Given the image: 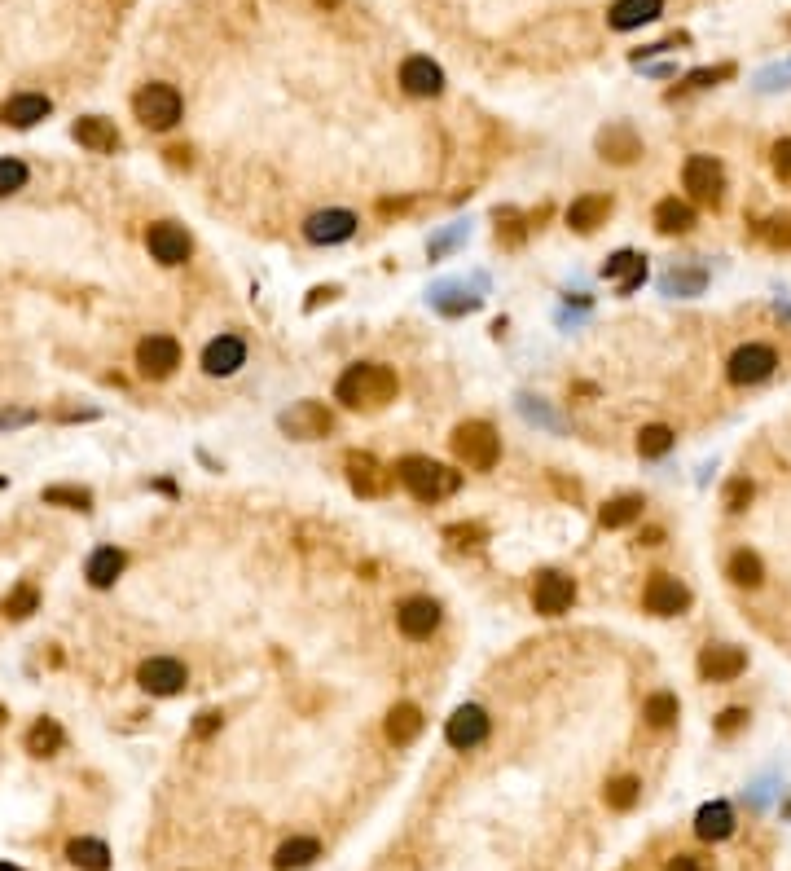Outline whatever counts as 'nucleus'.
Listing matches in <instances>:
<instances>
[{"label":"nucleus","mask_w":791,"mask_h":871,"mask_svg":"<svg viewBox=\"0 0 791 871\" xmlns=\"http://www.w3.org/2000/svg\"><path fill=\"white\" fill-rule=\"evenodd\" d=\"M400 392L396 370L378 366V361H361V366H348L334 383V396H339L348 410H383L392 405Z\"/></svg>","instance_id":"1"},{"label":"nucleus","mask_w":791,"mask_h":871,"mask_svg":"<svg viewBox=\"0 0 791 871\" xmlns=\"http://www.w3.org/2000/svg\"><path fill=\"white\" fill-rule=\"evenodd\" d=\"M392 471L418 502H440V498H449V493H458V484H462L458 471H449L444 462L422 458V454L400 458V467H392Z\"/></svg>","instance_id":"2"},{"label":"nucleus","mask_w":791,"mask_h":871,"mask_svg":"<svg viewBox=\"0 0 791 871\" xmlns=\"http://www.w3.org/2000/svg\"><path fill=\"white\" fill-rule=\"evenodd\" d=\"M453 458L471 471H493L497 458H501V436L488 423L471 418V423H462L458 432H453Z\"/></svg>","instance_id":"3"},{"label":"nucleus","mask_w":791,"mask_h":871,"mask_svg":"<svg viewBox=\"0 0 791 871\" xmlns=\"http://www.w3.org/2000/svg\"><path fill=\"white\" fill-rule=\"evenodd\" d=\"M132 110H137V119L150 132H167V128H176L185 102H181V93H176L172 84H146L137 97H132Z\"/></svg>","instance_id":"4"},{"label":"nucleus","mask_w":791,"mask_h":871,"mask_svg":"<svg viewBox=\"0 0 791 871\" xmlns=\"http://www.w3.org/2000/svg\"><path fill=\"white\" fill-rule=\"evenodd\" d=\"M682 185L690 190V198L704 207H717L721 194H726V168H721L712 154H690L682 168Z\"/></svg>","instance_id":"5"},{"label":"nucleus","mask_w":791,"mask_h":871,"mask_svg":"<svg viewBox=\"0 0 791 871\" xmlns=\"http://www.w3.org/2000/svg\"><path fill=\"white\" fill-rule=\"evenodd\" d=\"M778 370V352L770 344H743L739 352L730 357V383H739V388H752V383H765L770 374Z\"/></svg>","instance_id":"6"},{"label":"nucleus","mask_w":791,"mask_h":871,"mask_svg":"<svg viewBox=\"0 0 791 871\" xmlns=\"http://www.w3.org/2000/svg\"><path fill=\"white\" fill-rule=\"evenodd\" d=\"M181 366V344L172 335H146L137 344V374L141 379H167Z\"/></svg>","instance_id":"7"},{"label":"nucleus","mask_w":791,"mask_h":871,"mask_svg":"<svg viewBox=\"0 0 791 871\" xmlns=\"http://www.w3.org/2000/svg\"><path fill=\"white\" fill-rule=\"evenodd\" d=\"M137 682H141V691H150V696H181L189 674H185L181 660H172V656H150V660H141Z\"/></svg>","instance_id":"8"},{"label":"nucleus","mask_w":791,"mask_h":871,"mask_svg":"<svg viewBox=\"0 0 791 871\" xmlns=\"http://www.w3.org/2000/svg\"><path fill=\"white\" fill-rule=\"evenodd\" d=\"M277 423H282V432L295 436V440H321L326 432H334V414L321 401H299L277 418Z\"/></svg>","instance_id":"9"},{"label":"nucleus","mask_w":791,"mask_h":871,"mask_svg":"<svg viewBox=\"0 0 791 871\" xmlns=\"http://www.w3.org/2000/svg\"><path fill=\"white\" fill-rule=\"evenodd\" d=\"M642 603L651 616H682L690 608V590L677 577H668V572H651V581L642 590Z\"/></svg>","instance_id":"10"},{"label":"nucleus","mask_w":791,"mask_h":871,"mask_svg":"<svg viewBox=\"0 0 791 871\" xmlns=\"http://www.w3.org/2000/svg\"><path fill=\"white\" fill-rule=\"evenodd\" d=\"M146 247H150V256L159 260V264H167V269H176V264H185L189 260V251H194V242H189V234L176 220H159V225H150L146 229Z\"/></svg>","instance_id":"11"},{"label":"nucleus","mask_w":791,"mask_h":871,"mask_svg":"<svg viewBox=\"0 0 791 871\" xmlns=\"http://www.w3.org/2000/svg\"><path fill=\"white\" fill-rule=\"evenodd\" d=\"M343 467H348V484L352 493H361V498H383L387 489H392V471L383 467L374 454H352L343 458Z\"/></svg>","instance_id":"12"},{"label":"nucleus","mask_w":791,"mask_h":871,"mask_svg":"<svg viewBox=\"0 0 791 871\" xmlns=\"http://www.w3.org/2000/svg\"><path fill=\"white\" fill-rule=\"evenodd\" d=\"M576 603V581L563 577V572H541L532 581V608L541 616H563Z\"/></svg>","instance_id":"13"},{"label":"nucleus","mask_w":791,"mask_h":871,"mask_svg":"<svg viewBox=\"0 0 791 871\" xmlns=\"http://www.w3.org/2000/svg\"><path fill=\"white\" fill-rule=\"evenodd\" d=\"M488 726H493V722H488V713L479 709V704H462V709L444 722V740L466 753V748H479V744L488 740Z\"/></svg>","instance_id":"14"},{"label":"nucleus","mask_w":791,"mask_h":871,"mask_svg":"<svg viewBox=\"0 0 791 871\" xmlns=\"http://www.w3.org/2000/svg\"><path fill=\"white\" fill-rule=\"evenodd\" d=\"M396 625L405 638H414V643H422V638H431L440 630V603L427 599V594H418V599H405L396 612Z\"/></svg>","instance_id":"15"},{"label":"nucleus","mask_w":791,"mask_h":871,"mask_svg":"<svg viewBox=\"0 0 791 871\" xmlns=\"http://www.w3.org/2000/svg\"><path fill=\"white\" fill-rule=\"evenodd\" d=\"M247 366V344L238 335H216L211 344L203 348V370L211 379H225V374H238Z\"/></svg>","instance_id":"16"},{"label":"nucleus","mask_w":791,"mask_h":871,"mask_svg":"<svg viewBox=\"0 0 791 871\" xmlns=\"http://www.w3.org/2000/svg\"><path fill=\"white\" fill-rule=\"evenodd\" d=\"M356 234V216L343 212V207H330V212H317L308 216L304 225V238L317 242V247H334V242H348Z\"/></svg>","instance_id":"17"},{"label":"nucleus","mask_w":791,"mask_h":871,"mask_svg":"<svg viewBox=\"0 0 791 871\" xmlns=\"http://www.w3.org/2000/svg\"><path fill=\"white\" fill-rule=\"evenodd\" d=\"M743 669H748V656H743V647H730V643H712L699 656V674L708 682H734Z\"/></svg>","instance_id":"18"},{"label":"nucleus","mask_w":791,"mask_h":871,"mask_svg":"<svg viewBox=\"0 0 791 871\" xmlns=\"http://www.w3.org/2000/svg\"><path fill=\"white\" fill-rule=\"evenodd\" d=\"M400 88H405L409 97H440L444 93V71L431 58H405L400 66Z\"/></svg>","instance_id":"19"},{"label":"nucleus","mask_w":791,"mask_h":871,"mask_svg":"<svg viewBox=\"0 0 791 871\" xmlns=\"http://www.w3.org/2000/svg\"><path fill=\"white\" fill-rule=\"evenodd\" d=\"M71 137L80 141L84 150H93V154H115L119 146H124V137H119V128L110 124V119H102V115H84V119H75Z\"/></svg>","instance_id":"20"},{"label":"nucleus","mask_w":791,"mask_h":871,"mask_svg":"<svg viewBox=\"0 0 791 871\" xmlns=\"http://www.w3.org/2000/svg\"><path fill=\"white\" fill-rule=\"evenodd\" d=\"M124 568H128V555L119 546H97L93 555H88V564H84V577H88V586L93 590H110L119 577H124Z\"/></svg>","instance_id":"21"},{"label":"nucleus","mask_w":791,"mask_h":871,"mask_svg":"<svg viewBox=\"0 0 791 871\" xmlns=\"http://www.w3.org/2000/svg\"><path fill=\"white\" fill-rule=\"evenodd\" d=\"M53 102L44 93H14L5 106H0V119H5L9 128H36L40 119H49Z\"/></svg>","instance_id":"22"},{"label":"nucleus","mask_w":791,"mask_h":871,"mask_svg":"<svg viewBox=\"0 0 791 871\" xmlns=\"http://www.w3.org/2000/svg\"><path fill=\"white\" fill-rule=\"evenodd\" d=\"M598 154H603L607 163H633L642 154V137L629 124H611V128L598 132Z\"/></svg>","instance_id":"23"},{"label":"nucleus","mask_w":791,"mask_h":871,"mask_svg":"<svg viewBox=\"0 0 791 871\" xmlns=\"http://www.w3.org/2000/svg\"><path fill=\"white\" fill-rule=\"evenodd\" d=\"M611 216V198L607 194H581L572 198V207H567V225L576 229V234H594L598 225H607Z\"/></svg>","instance_id":"24"},{"label":"nucleus","mask_w":791,"mask_h":871,"mask_svg":"<svg viewBox=\"0 0 791 871\" xmlns=\"http://www.w3.org/2000/svg\"><path fill=\"white\" fill-rule=\"evenodd\" d=\"M660 14H664V0H616V5L607 9V22L616 31H633V27L655 22Z\"/></svg>","instance_id":"25"},{"label":"nucleus","mask_w":791,"mask_h":871,"mask_svg":"<svg viewBox=\"0 0 791 871\" xmlns=\"http://www.w3.org/2000/svg\"><path fill=\"white\" fill-rule=\"evenodd\" d=\"M603 278L620 286V295L638 291L642 278H646V260L638 256V251H616L607 264H603Z\"/></svg>","instance_id":"26"},{"label":"nucleus","mask_w":791,"mask_h":871,"mask_svg":"<svg viewBox=\"0 0 791 871\" xmlns=\"http://www.w3.org/2000/svg\"><path fill=\"white\" fill-rule=\"evenodd\" d=\"M730 832H734V810L726 806V801H708V806L695 814V836L699 841H726Z\"/></svg>","instance_id":"27"},{"label":"nucleus","mask_w":791,"mask_h":871,"mask_svg":"<svg viewBox=\"0 0 791 871\" xmlns=\"http://www.w3.org/2000/svg\"><path fill=\"white\" fill-rule=\"evenodd\" d=\"M422 735V709L418 704H396L392 713H387V740H392L396 748L414 744Z\"/></svg>","instance_id":"28"},{"label":"nucleus","mask_w":791,"mask_h":871,"mask_svg":"<svg viewBox=\"0 0 791 871\" xmlns=\"http://www.w3.org/2000/svg\"><path fill=\"white\" fill-rule=\"evenodd\" d=\"M655 229H660V234H690V229H695V207L682 203V198H664V203L655 207Z\"/></svg>","instance_id":"29"},{"label":"nucleus","mask_w":791,"mask_h":871,"mask_svg":"<svg viewBox=\"0 0 791 871\" xmlns=\"http://www.w3.org/2000/svg\"><path fill=\"white\" fill-rule=\"evenodd\" d=\"M642 498L638 493H620V498H611L603 511H598V524L603 528H629V524H638L642 520Z\"/></svg>","instance_id":"30"},{"label":"nucleus","mask_w":791,"mask_h":871,"mask_svg":"<svg viewBox=\"0 0 791 871\" xmlns=\"http://www.w3.org/2000/svg\"><path fill=\"white\" fill-rule=\"evenodd\" d=\"M313 858H321V845L313 841V836H295V841H286L282 850L273 854V867L277 871H299V867H308Z\"/></svg>","instance_id":"31"},{"label":"nucleus","mask_w":791,"mask_h":871,"mask_svg":"<svg viewBox=\"0 0 791 871\" xmlns=\"http://www.w3.org/2000/svg\"><path fill=\"white\" fill-rule=\"evenodd\" d=\"M66 858L80 871H106L110 867V850L102 841H93V836H75V841L66 845Z\"/></svg>","instance_id":"32"},{"label":"nucleus","mask_w":791,"mask_h":871,"mask_svg":"<svg viewBox=\"0 0 791 871\" xmlns=\"http://www.w3.org/2000/svg\"><path fill=\"white\" fill-rule=\"evenodd\" d=\"M726 577L734 581V586H748V590H756L765 581V564L752 555V550H734L730 555V564H726Z\"/></svg>","instance_id":"33"},{"label":"nucleus","mask_w":791,"mask_h":871,"mask_svg":"<svg viewBox=\"0 0 791 871\" xmlns=\"http://www.w3.org/2000/svg\"><path fill=\"white\" fill-rule=\"evenodd\" d=\"M62 740H66L62 726L53 722V718H40V722L27 731V753H31V757H53V753L62 748Z\"/></svg>","instance_id":"34"},{"label":"nucleus","mask_w":791,"mask_h":871,"mask_svg":"<svg viewBox=\"0 0 791 871\" xmlns=\"http://www.w3.org/2000/svg\"><path fill=\"white\" fill-rule=\"evenodd\" d=\"M44 502L66 506V511H93V493L80 484H53V489H44Z\"/></svg>","instance_id":"35"},{"label":"nucleus","mask_w":791,"mask_h":871,"mask_svg":"<svg viewBox=\"0 0 791 871\" xmlns=\"http://www.w3.org/2000/svg\"><path fill=\"white\" fill-rule=\"evenodd\" d=\"M642 718H646V726H655V731L673 726V722H677V696H668V691H655V696L642 704Z\"/></svg>","instance_id":"36"},{"label":"nucleus","mask_w":791,"mask_h":871,"mask_svg":"<svg viewBox=\"0 0 791 871\" xmlns=\"http://www.w3.org/2000/svg\"><path fill=\"white\" fill-rule=\"evenodd\" d=\"M36 608H40V590L31 586V581H22V586H14L5 594V616H14V621H27Z\"/></svg>","instance_id":"37"},{"label":"nucleus","mask_w":791,"mask_h":871,"mask_svg":"<svg viewBox=\"0 0 791 871\" xmlns=\"http://www.w3.org/2000/svg\"><path fill=\"white\" fill-rule=\"evenodd\" d=\"M603 797H607L611 810H633V806H638V797H642V784L633 775H620V779H611V784H607Z\"/></svg>","instance_id":"38"},{"label":"nucleus","mask_w":791,"mask_h":871,"mask_svg":"<svg viewBox=\"0 0 791 871\" xmlns=\"http://www.w3.org/2000/svg\"><path fill=\"white\" fill-rule=\"evenodd\" d=\"M668 449H673V432H668L664 423H651L638 432V454L642 458H664Z\"/></svg>","instance_id":"39"},{"label":"nucleus","mask_w":791,"mask_h":871,"mask_svg":"<svg viewBox=\"0 0 791 871\" xmlns=\"http://www.w3.org/2000/svg\"><path fill=\"white\" fill-rule=\"evenodd\" d=\"M27 163L22 159H14V154H9V159H0V198H9V194H18L22 185H27Z\"/></svg>","instance_id":"40"},{"label":"nucleus","mask_w":791,"mask_h":871,"mask_svg":"<svg viewBox=\"0 0 791 871\" xmlns=\"http://www.w3.org/2000/svg\"><path fill=\"white\" fill-rule=\"evenodd\" d=\"M748 502H752V480H730L726 484V511L739 515Z\"/></svg>","instance_id":"41"},{"label":"nucleus","mask_w":791,"mask_h":871,"mask_svg":"<svg viewBox=\"0 0 791 871\" xmlns=\"http://www.w3.org/2000/svg\"><path fill=\"white\" fill-rule=\"evenodd\" d=\"M497 238L510 242V247H515V242H523V225H519L515 212H497Z\"/></svg>","instance_id":"42"},{"label":"nucleus","mask_w":791,"mask_h":871,"mask_svg":"<svg viewBox=\"0 0 791 871\" xmlns=\"http://www.w3.org/2000/svg\"><path fill=\"white\" fill-rule=\"evenodd\" d=\"M444 537H449V542H458V546H479V542H484V528H479V524H453Z\"/></svg>","instance_id":"43"},{"label":"nucleus","mask_w":791,"mask_h":871,"mask_svg":"<svg viewBox=\"0 0 791 871\" xmlns=\"http://www.w3.org/2000/svg\"><path fill=\"white\" fill-rule=\"evenodd\" d=\"M220 722H225V718H220V713H216V709H207V713H198V722H194V735H198V740H211V735H216V731H220Z\"/></svg>","instance_id":"44"},{"label":"nucleus","mask_w":791,"mask_h":871,"mask_svg":"<svg viewBox=\"0 0 791 871\" xmlns=\"http://www.w3.org/2000/svg\"><path fill=\"white\" fill-rule=\"evenodd\" d=\"M765 234H770V242H774V247H791V216H778V220H770V229H765Z\"/></svg>","instance_id":"45"},{"label":"nucleus","mask_w":791,"mask_h":871,"mask_svg":"<svg viewBox=\"0 0 791 871\" xmlns=\"http://www.w3.org/2000/svg\"><path fill=\"white\" fill-rule=\"evenodd\" d=\"M668 871H712V863L699 854H677L673 863H668Z\"/></svg>","instance_id":"46"},{"label":"nucleus","mask_w":791,"mask_h":871,"mask_svg":"<svg viewBox=\"0 0 791 871\" xmlns=\"http://www.w3.org/2000/svg\"><path fill=\"white\" fill-rule=\"evenodd\" d=\"M774 172L783 176V181H791V137L774 146Z\"/></svg>","instance_id":"47"},{"label":"nucleus","mask_w":791,"mask_h":871,"mask_svg":"<svg viewBox=\"0 0 791 871\" xmlns=\"http://www.w3.org/2000/svg\"><path fill=\"white\" fill-rule=\"evenodd\" d=\"M743 722H748V709H726V713L717 718V731H721V735H734Z\"/></svg>","instance_id":"48"},{"label":"nucleus","mask_w":791,"mask_h":871,"mask_svg":"<svg viewBox=\"0 0 791 871\" xmlns=\"http://www.w3.org/2000/svg\"><path fill=\"white\" fill-rule=\"evenodd\" d=\"M730 75H734L730 62L717 66V71H695V75H690V88H704V84H712V80H730Z\"/></svg>","instance_id":"49"},{"label":"nucleus","mask_w":791,"mask_h":871,"mask_svg":"<svg viewBox=\"0 0 791 871\" xmlns=\"http://www.w3.org/2000/svg\"><path fill=\"white\" fill-rule=\"evenodd\" d=\"M31 410H0V432H5V427H22V423H31Z\"/></svg>","instance_id":"50"},{"label":"nucleus","mask_w":791,"mask_h":871,"mask_svg":"<svg viewBox=\"0 0 791 871\" xmlns=\"http://www.w3.org/2000/svg\"><path fill=\"white\" fill-rule=\"evenodd\" d=\"M167 163H172V168H181V163H185V168H189V150L185 146H172V150H167Z\"/></svg>","instance_id":"51"},{"label":"nucleus","mask_w":791,"mask_h":871,"mask_svg":"<svg viewBox=\"0 0 791 871\" xmlns=\"http://www.w3.org/2000/svg\"><path fill=\"white\" fill-rule=\"evenodd\" d=\"M664 542V528H646L642 533V546H660Z\"/></svg>","instance_id":"52"},{"label":"nucleus","mask_w":791,"mask_h":871,"mask_svg":"<svg viewBox=\"0 0 791 871\" xmlns=\"http://www.w3.org/2000/svg\"><path fill=\"white\" fill-rule=\"evenodd\" d=\"M0 871H22V867H14V863H0Z\"/></svg>","instance_id":"53"},{"label":"nucleus","mask_w":791,"mask_h":871,"mask_svg":"<svg viewBox=\"0 0 791 871\" xmlns=\"http://www.w3.org/2000/svg\"><path fill=\"white\" fill-rule=\"evenodd\" d=\"M5 718H9V713H5V704H0V722H5Z\"/></svg>","instance_id":"54"},{"label":"nucleus","mask_w":791,"mask_h":871,"mask_svg":"<svg viewBox=\"0 0 791 871\" xmlns=\"http://www.w3.org/2000/svg\"><path fill=\"white\" fill-rule=\"evenodd\" d=\"M0 489H5V480H0Z\"/></svg>","instance_id":"55"}]
</instances>
